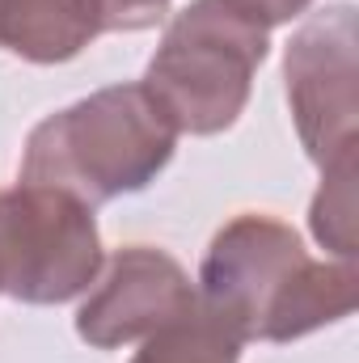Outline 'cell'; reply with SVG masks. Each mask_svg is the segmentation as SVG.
<instances>
[{
	"instance_id": "cell-1",
	"label": "cell",
	"mask_w": 359,
	"mask_h": 363,
	"mask_svg": "<svg viewBox=\"0 0 359 363\" xmlns=\"http://www.w3.org/2000/svg\"><path fill=\"white\" fill-rule=\"evenodd\" d=\"M194 291L220 308L245 342H292L351 317L359 271L351 258H309L283 220L250 211L211 237Z\"/></svg>"
},
{
	"instance_id": "cell-2",
	"label": "cell",
	"mask_w": 359,
	"mask_h": 363,
	"mask_svg": "<svg viewBox=\"0 0 359 363\" xmlns=\"http://www.w3.org/2000/svg\"><path fill=\"white\" fill-rule=\"evenodd\" d=\"M178 148V127L140 85H110L43 118L21 152V186H51L81 203L144 190Z\"/></svg>"
},
{
	"instance_id": "cell-3",
	"label": "cell",
	"mask_w": 359,
	"mask_h": 363,
	"mask_svg": "<svg viewBox=\"0 0 359 363\" xmlns=\"http://www.w3.org/2000/svg\"><path fill=\"white\" fill-rule=\"evenodd\" d=\"M270 47V26L241 0H194L165 30L144 89L190 135L228 131Z\"/></svg>"
},
{
	"instance_id": "cell-4",
	"label": "cell",
	"mask_w": 359,
	"mask_h": 363,
	"mask_svg": "<svg viewBox=\"0 0 359 363\" xmlns=\"http://www.w3.org/2000/svg\"><path fill=\"white\" fill-rule=\"evenodd\" d=\"M101 271L93 207L51 190H0V291L26 304H64L89 291Z\"/></svg>"
},
{
	"instance_id": "cell-5",
	"label": "cell",
	"mask_w": 359,
	"mask_h": 363,
	"mask_svg": "<svg viewBox=\"0 0 359 363\" xmlns=\"http://www.w3.org/2000/svg\"><path fill=\"white\" fill-rule=\"evenodd\" d=\"M287 106L304 152L330 165L359 148V68L355 9L334 4L300 26L283 60Z\"/></svg>"
},
{
	"instance_id": "cell-6",
	"label": "cell",
	"mask_w": 359,
	"mask_h": 363,
	"mask_svg": "<svg viewBox=\"0 0 359 363\" xmlns=\"http://www.w3.org/2000/svg\"><path fill=\"white\" fill-rule=\"evenodd\" d=\"M190 300H194V283L165 250L127 245L110 258L106 279L81 304L77 334L97 351H114L136 338H148Z\"/></svg>"
},
{
	"instance_id": "cell-7",
	"label": "cell",
	"mask_w": 359,
	"mask_h": 363,
	"mask_svg": "<svg viewBox=\"0 0 359 363\" xmlns=\"http://www.w3.org/2000/svg\"><path fill=\"white\" fill-rule=\"evenodd\" d=\"M97 34V0H0V47L30 64H64Z\"/></svg>"
},
{
	"instance_id": "cell-8",
	"label": "cell",
	"mask_w": 359,
	"mask_h": 363,
	"mask_svg": "<svg viewBox=\"0 0 359 363\" xmlns=\"http://www.w3.org/2000/svg\"><path fill=\"white\" fill-rule=\"evenodd\" d=\"M241 330L199 291L165 325H157L131 363H241Z\"/></svg>"
},
{
	"instance_id": "cell-9",
	"label": "cell",
	"mask_w": 359,
	"mask_h": 363,
	"mask_svg": "<svg viewBox=\"0 0 359 363\" xmlns=\"http://www.w3.org/2000/svg\"><path fill=\"white\" fill-rule=\"evenodd\" d=\"M313 237L334 258H355L359 228H355V152L321 165V190L309 211Z\"/></svg>"
},
{
	"instance_id": "cell-10",
	"label": "cell",
	"mask_w": 359,
	"mask_h": 363,
	"mask_svg": "<svg viewBox=\"0 0 359 363\" xmlns=\"http://www.w3.org/2000/svg\"><path fill=\"white\" fill-rule=\"evenodd\" d=\"M101 30H148L170 13V0H97Z\"/></svg>"
},
{
	"instance_id": "cell-11",
	"label": "cell",
	"mask_w": 359,
	"mask_h": 363,
	"mask_svg": "<svg viewBox=\"0 0 359 363\" xmlns=\"http://www.w3.org/2000/svg\"><path fill=\"white\" fill-rule=\"evenodd\" d=\"M245 9H254L267 26H283V21H292V17H300L313 0H241Z\"/></svg>"
}]
</instances>
